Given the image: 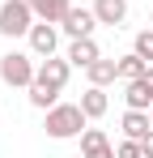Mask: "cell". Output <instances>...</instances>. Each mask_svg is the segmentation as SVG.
<instances>
[{
    "label": "cell",
    "mask_w": 153,
    "mask_h": 158,
    "mask_svg": "<svg viewBox=\"0 0 153 158\" xmlns=\"http://www.w3.org/2000/svg\"><path fill=\"white\" fill-rule=\"evenodd\" d=\"M89 124V115L81 111V103H55L47 111V137L55 141H68V137H81Z\"/></svg>",
    "instance_id": "cell-1"
},
{
    "label": "cell",
    "mask_w": 153,
    "mask_h": 158,
    "mask_svg": "<svg viewBox=\"0 0 153 158\" xmlns=\"http://www.w3.org/2000/svg\"><path fill=\"white\" fill-rule=\"evenodd\" d=\"M34 22H38V13H34L30 0H4V4H0V34H4V39L30 34Z\"/></svg>",
    "instance_id": "cell-2"
},
{
    "label": "cell",
    "mask_w": 153,
    "mask_h": 158,
    "mask_svg": "<svg viewBox=\"0 0 153 158\" xmlns=\"http://www.w3.org/2000/svg\"><path fill=\"white\" fill-rule=\"evenodd\" d=\"M34 77H38V69H34V60H30L26 52L0 56V81H4V85H26V90H30Z\"/></svg>",
    "instance_id": "cell-3"
},
{
    "label": "cell",
    "mask_w": 153,
    "mask_h": 158,
    "mask_svg": "<svg viewBox=\"0 0 153 158\" xmlns=\"http://www.w3.org/2000/svg\"><path fill=\"white\" fill-rule=\"evenodd\" d=\"M124 98H128V107H132V111H149V107H153V64H149L136 81H128Z\"/></svg>",
    "instance_id": "cell-4"
},
{
    "label": "cell",
    "mask_w": 153,
    "mask_h": 158,
    "mask_svg": "<svg viewBox=\"0 0 153 158\" xmlns=\"http://www.w3.org/2000/svg\"><path fill=\"white\" fill-rule=\"evenodd\" d=\"M94 26H98V17H94V9H68V17L60 22V30L68 34V39H94Z\"/></svg>",
    "instance_id": "cell-5"
},
{
    "label": "cell",
    "mask_w": 153,
    "mask_h": 158,
    "mask_svg": "<svg viewBox=\"0 0 153 158\" xmlns=\"http://www.w3.org/2000/svg\"><path fill=\"white\" fill-rule=\"evenodd\" d=\"M55 43H60V30H55V22H34L30 26V52L34 56H55Z\"/></svg>",
    "instance_id": "cell-6"
},
{
    "label": "cell",
    "mask_w": 153,
    "mask_h": 158,
    "mask_svg": "<svg viewBox=\"0 0 153 158\" xmlns=\"http://www.w3.org/2000/svg\"><path fill=\"white\" fill-rule=\"evenodd\" d=\"M94 17H98V26H124V17H128V0H98L94 4Z\"/></svg>",
    "instance_id": "cell-7"
},
{
    "label": "cell",
    "mask_w": 153,
    "mask_h": 158,
    "mask_svg": "<svg viewBox=\"0 0 153 158\" xmlns=\"http://www.w3.org/2000/svg\"><path fill=\"white\" fill-rule=\"evenodd\" d=\"M119 124H124V137H132V141H145V137L153 132L149 111H132V107L124 111V120H119Z\"/></svg>",
    "instance_id": "cell-8"
},
{
    "label": "cell",
    "mask_w": 153,
    "mask_h": 158,
    "mask_svg": "<svg viewBox=\"0 0 153 158\" xmlns=\"http://www.w3.org/2000/svg\"><path fill=\"white\" fill-rule=\"evenodd\" d=\"M68 69H73V60H68V56H64V60H55V56H47V60L38 64V77L64 90V81H68Z\"/></svg>",
    "instance_id": "cell-9"
},
{
    "label": "cell",
    "mask_w": 153,
    "mask_h": 158,
    "mask_svg": "<svg viewBox=\"0 0 153 158\" xmlns=\"http://www.w3.org/2000/svg\"><path fill=\"white\" fill-rule=\"evenodd\" d=\"M68 60H73L76 69H89L94 60H102V52H98V43H94V39H73V47H68Z\"/></svg>",
    "instance_id": "cell-10"
},
{
    "label": "cell",
    "mask_w": 153,
    "mask_h": 158,
    "mask_svg": "<svg viewBox=\"0 0 153 158\" xmlns=\"http://www.w3.org/2000/svg\"><path fill=\"white\" fill-rule=\"evenodd\" d=\"M55 98H60V85H51V81H43V77L30 81V103H34V107L51 111V107H55Z\"/></svg>",
    "instance_id": "cell-11"
},
{
    "label": "cell",
    "mask_w": 153,
    "mask_h": 158,
    "mask_svg": "<svg viewBox=\"0 0 153 158\" xmlns=\"http://www.w3.org/2000/svg\"><path fill=\"white\" fill-rule=\"evenodd\" d=\"M106 107H111V98H106V90H102V85H89V90L81 94V111H85L89 120L106 115Z\"/></svg>",
    "instance_id": "cell-12"
},
{
    "label": "cell",
    "mask_w": 153,
    "mask_h": 158,
    "mask_svg": "<svg viewBox=\"0 0 153 158\" xmlns=\"http://www.w3.org/2000/svg\"><path fill=\"white\" fill-rule=\"evenodd\" d=\"M68 9H73V0H34V13H38V22H64L68 17Z\"/></svg>",
    "instance_id": "cell-13"
},
{
    "label": "cell",
    "mask_w": 153,
    "mask_h": 158,
    "mask_svg": "<svg viewBox=\"0 0 153 158\" xmlns=\"http://www.w3.org/2000/svg\"><path fill=\"white\" fill-rule=\"evenodd\" d=\"M85 73H89V85H111L119 77V60H94Z\"/></svg>",
    "instance_id": "cell-14"
},
{
    "label": "cell",
    "mask_w": 153,
    "mask_h": 158,
    "mask_svg": "<svg viewBox=\"0 0 153 158\" xmlns=\"http://www.w3.org/2000/svg\"><path fill=\"white\" fill-rule=\"evenodd\" d=\"M145 69H149V60H145V56H136V52L124 56V60H119V81H136Z\"/></svg>",
    "instance_id": "cell-15"
},
{
    "label": "cell",
    "mask_w": 153,
    "mask_h": 158,
    "mask_svg": "<svg viewBox=\"0 0 153 158\" xmlns=\"http://www.w3.org/2000/svg\"><path fill=\"white\" fill-rule=\"evenodd\" d=\"M132 52H136V56H145V60L153 64V26L136 34V43H132Z\"/></svg>",
    "instance_id": "cell-16"
},
{
    "label": "cell",
    "mask_w": 153,
    "mask_h": 158,
    "mask_svg": "<svg viewBox=\"0 0 153 158\" xmlns=\"http://www.w3.org/2000/svg\"><path fill=\"white\" fill-rule=\"evenodd\" d=\"M115 158H145V150H140V141L124 137V141H119V150H115Z\"/></svg>",
    "instance_id": "cell-17"
},
{
    "label": "cell",
    "mask_w": 153,
    "mask_h": 158,
    "mask_svg": "<svg viewBox=\"0 0 153 158\" xmlns=\"http://www.w3.org/2000/svg\"><path fill=\"white\" fill-rule=\"evenodd\" d=\"M81 154L85 158H115V145H111V141H98V145H85Z\"/></svg>",
    "instance_id": "cell-18"
},
{
    "label": "cell",
    "mask_w": 153,
    "mask_h": 158,
    "mask_svg": "<svg viewBox=\"0 0 153 158\" xmlns=\"http://www.w3.org/2000/svg\"><path fill=\"white\" fill-rule=\"evenodd\" d=\"M98 141H106L102 128H85V132H81V150H85V145H98Z\"/></svg>",
    "instance_id": "cell-19"
},
{
    "label": "cell",
    "mask_w": 153,
    "mask_h": 158,
    "mask_svg": "<svg viewBox=\"0 0 153 158\" xmlns=\"http://www.w3.org/2000/svg\"><path fill=\"white\" fill-rule=\"evenodd\" d=\"M140 150H145V158H153V132L145 137V141H140Z\"/></svg>",
    "instance_id": "cell-20"
},
{
    "label": "cell",
    "mask_w": 153,
    "mask_h": 158,
    "mask_svg": "<svg viewBox=\"0 0 153 158\" xmlns=\"http://www.w3.org/2000/svg\"><path fill=\"white\" fill-rule=\"evenodd\" d=\"M149 120H153V107H149Z\"/></svg>",
    "instance_id": "cell-21"
},
{
    "label": "cell",
    "mask_w": 153,
    "mask_h": 158,
    "mask_svg": "<svg viewBox=\"0 0 153 158\" xmlns=\"http://www.w3.org/2000/svg\"><path fill=\"white\" fill-rule=\"evenodd\" d=\"M149 26H153V13H149Z\"/></svg>",
    "instance_id": "cell-22"
},
{
    "label": "cell",
    "mask_w": 153,
    "mask_h": 158,
    "mask_svg": "<svg viewBox=\"0 0 153 158\" xmlns=\"http://www.w3.org/2000/svg\"><path fill=\"white\" fill-rule=\"evenodd\" d=\"M30 4H34V0H30Z\"/></svg>",
    "instance_id": "cell-23"
}]
</instances>
